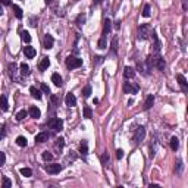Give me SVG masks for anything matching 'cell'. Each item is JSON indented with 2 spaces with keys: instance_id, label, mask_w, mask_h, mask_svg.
I'll return each mask as SVG.
<instances>
[{
  "instance_id": "cell-1",
  "label": "cell",
  "mask_w": 188,
  "mask_h": 188,
  "mask_svg": "<svg viewBox=\"0 0 188 188\" xmlns=\"http://www.w3.org/2000/svg\"><path fill=\"white\" fill-rule=\"evenodd\" d=\"M151 27L148 24H141L138 27V40H147L148 35H151Z\"/></svg>"
},
{
  "instance_id": "cell-2",
  "label": "cell",
  "mask_w": 188,
  "mask_h": 188,
  "mask_svg": "<svg viewBox=\"0 0 188 188\" xmlns=\"http://www.w3.org/2000/svg\"><path fill=\"white\" fill-rule=\"evenodd\" d=\"M65 63H66V66L69 69H75V68H79L82 65V59L75 57V56H68L66 60H65Z\"/></svg>"
},
{
  "instance_id": "cell-3",
  "label": "cell",
  "mask_w": 188,
  "mask_h": 188,
  "mask_svg": "<svg viewBox=\"0 0 188 188\" xmlns=\"http://www.w3.org/2000/svg\"><path fill=\"white\" fill-rule=\"evenodd\" d=\"M49 127H50L53 131L60 132V131H62V128H63V121H62V119H59V118H53V119H50V121H49Z\"/></svg>"
},
{
  "instance_id": "cell-4",
  "label": "cell",
  "mask_w": 188,
  "mask_h": 188,
  "mask_svg": "<svg viewBox=\"0 0 188 188\" xmlns=\"http://www.w3.org/2000/svg\"><path fill=\"white\" fill-rule=\"evenodd\" d=\"M144 137H146V128H144V127H138V128L135 129V132H134L132 140H134L135 144H138V143H141V141L144 140Z\"/></svg>"
},
{
  "instance_id": "cell-5",
  "label": "cell",
  "mask_w": 188,
  "mask_h": 188,
  "mask_svg": "<svg viewBox=\"0 0 188 188\" xmlns=\"http://www.w3.org/2000/svg\"><path fill=\"white\" fill-rule=\"evenodd\" d=\"M124 91L127 94H137L138 93V85L132 82H124Z\"/></svg>"
},
{
  "instance_id": "cell-6",
  "label": "cell",
  "mask_w": 188,
  "mask_h": 188,
  "mask_svg": "<svg viewBox=\"0 0 188 188\" xmlns=\"http://www.w3.org/2000/svg\"><path fill=\"white\" fill-rule=\"evenodd\" d=\"M44 169L47 170V173H52V175H56L62 170V165L59 163H52V165H46Z\"/></svg>"
},
{
  "instance_id": "cell-7",
  "label": "cell",
  "mask_w": 188,
  "mask_h": 188,
  "mask_svg": "<svg viewBox=\"0 0 188 188\" xmlns=\"http://www.w3.org/2000/svg\"><path fill=\"white\" fill-rule=\"evenodd\" d=\"M176 79H178V82H179L181 90H182L184 93H188V82H187L185 76H184V75H181V74H178V75H176Z\"/></svg>"
},
{
  "instance_id": "cell-8",
  "label": "cell",
  "mask_w": 188,
  "mask_h": 188,
  "mask_svg": "<svg viewBox=\"0 0 188 188\" xmlns=\"http://www.w3.org/2000/svg\"><path fill=\"white\" fill-rule=\"evenodd\" d=\"M151 38H153V50H154V53H159V52H160V49H162V43L159 41L157 34H156L154 31L151 33Z\"/></svg>"
},
{
  "instance_id": "cell-9",
  "label": "cell",
  "mask_w": 188,
  "mask_h": 188,
  "mask_svg": "<svg viewBox=\"0 0 188 188\" xmlns=\"http://www.w3.org/2000/svg\"><path fill=\"white\" fill-rule=\"evenodd\" d=\"M65 103H66V106L74 107V106H76V97L74 96L72 93H68L66 97H65Z\"/></svg>"
},
{
  "instance_id": "cell-10",
  "label": "cell",
  "mask_w": 188,
  "mask_h": 188,
  "mask_svg": "<svg viewBox=\"0 0 188 188\" xmlns=\"http://www.w3.org/2000/svg\"><path fill=\"white\" fill-rule=\"evenodd\" d=\"M53 44H54L53 37L50 34H46V37H44V49L50 50V49H53Z\"/></svg>"
},
{
  "instance_id": "cell-11",
  "label": "cell",
  "mask_w": 188,
  "mask_h": 188,
  "mask_svg": "<svg viewBox=\"0 0 188 188\" xmlns=\"http://www.w3.org/2000/svg\"><path fill=\"white\" fill-rule=\"evenodd\" d=\"M50 66V59L49 57H43L41 59V62L38 63V69L41 71V72H44V71H47V68Z\"/></svg>"
},
{
  "instance_id": "cell-12",
  "label": "cell",
  "mask_w": 188,
  "mask_h": 188,
  "mask_svg": "<svg viewBox=\"0 0 188 188\" xmlns=\"http://www.w3.org/2000/svg\"><path fill=\"white\" fill-rule=\"evenodd\" d=\"M124 76H125V79H131V78H134V76H135V71H134V68H131V66H125V69H124Z\"/></svg>"
},
{
  "instance_id": "cell-13",
  "label": "cell",
  "mask_w": 188,
  "mask_h": 188,
  "mask_svg": "<svg viewBox=\"0 0 188 188\" xmlns=\"http://www.w3.org/2000/svg\"><path fill=\"white\" fill-rule=\"evenodd\" d=\"M24 54H25L28 59H33V57L35 56V49L31 47V46H27V47H24Z\"/></svg>"
},
{
  "instance_id": "cell-14",
  "label": "cell",
  "mask_w": 188,
  "mask_h": 188,
  "mask_svg": "<svg viewBox=\"0 0 188 188\" xmlns=\"http://www.w3.org/2000/svg\"><path fill=\"white\" fill-rule=\"evenodd\" d=\"M28 112H30V116H31V118H34V119H38V118L41 116L40 109H38V107H35V106H31Z\"/></svg>"
},
{
  "instance_id": "cell-15",
  "label": "cell",
  "mask_w": 188,
  "mask_h": 188,
  "mask_svg": "<svg viewBox=\"0 0 188 188\" xmlns=\"http://www.w3.org/2000/svg\"><path fill=\"white\" fill-rule=\"evenodd\" d=\"M154 105V96L153 94H150V96H147V99H146V103H144V110H148V109H151V106Z\"/></svg>"
},
{
  "instance_id": "cell-16",
  "label": "cell",
  "mask_w": 188,
  "mask_h": 188,
  "mask_svg": "<svg viewBox=\"0 0 188 188\" xmlns=\"http://www.w3.org/2000/svg\"><path fill=\"white\" fill-rule=\"evenodd\" d=\"M165 66H166L165 59H163L162 56H157V59H156V68H157L159 71H165Z\"/></svg>"
},
{
  "instance_id": "cell-17",
  "label": "cell",
  "mask_w": 188,
  "mask_h": 188,
  "mask_svg": "<svg viewBox=\"0 0 188 188\" xmlns=\"http://www.w3.org/2000/svg\"><path fill=\"white\" fill-rule=\"evenodd\" d=\"M30 93H31V96H33L34 99H37V100H41V91H40L38 88H35V87H31V88H30Z\"/></svg>"
},
{
  "instance_id": "cell-18",
  "label": "cell",
  "mask_w": 188,
  "mask_h": 188,
  "mask_svg": "<svg viewBox=\"0 0 188 188\" xmlns=\"http://www.w3.org/2000/svg\"><path fill=\"white\" fill-rule=\"evenodd\" d=\"M49 137H50V135H49L47 132H40V134L35 137V141H37V143H44V141L49 140Z\"/></svg>"
},
{
  "instance_id": "cell-19",
  "label": "cell",
  "mask_w": 188,
  "mask_h": 188,
  "mask_svg": "<svg viewBox=\"0 0 188 188\" xmlns=\"http://www.w3.org/2000/svg\"><path fill=\"white\" fill-rule=\"evenodd\" d=\"M79 153H81L82 156H87V154H88V143H87L85 140H82V143H81V147H79Z\"/></svg>"
},
{
  "instance_id": "cell-20",
  "label": "cell",
  "mask_w": 188,
  "mask_h": 188,
  "mask_svg": "<svg viewBox=\"0 0 188 188\" xmlns=\"http://www.w3.org/2000/svg\"><path fill=\"white\" fill-rule=\"evenodd\" d=\"M9 74H11V76L15 79V81H18V78H16V65L15 63H9Z\"/></svg>"
},
{
  "instance_id": "cell-21",
  "label": "cell",
  "mask_w": 188,
  "mask_h": 188,
  "mask_svg": "<svg viewBox=\"0 0 188 188\" xmlns=\"http://www.w3.org/2000/svg\"><path fill=\"white\" fill-rule=\"evenodd\" d=\"M52 82H53L54 85L60 87V85H62V76H60L59 74H53V75H52Z\"/></svg>"
},
{
  "instance_id": "cell-22",
  "label": "cell",
  "mask_w": 188,
  "mask_h": 188,
  "mask_svg": "<svg viewBox=\"0 0 188 188\" xmlns=\"http://www.w3.org/2000/svg\"><path fill=\"white\" fill-rule=\"evenodd\" d=\"M110 28H112V22H110V19H106L105 21V27H103V35L105 37H106V34L110 33Z\"/></svg>"
},
{
  "instance_id": "cell-23",
  "label": "cell",
  "mask_w": 188,
  "mask_h": 188,
  "mask_svg": "<svg viewBox=\"0 0 188 188\" xmlns=\"http://www.w3.org/2000/svg\"><path fill=\"white\" fill-rule=\"evenodd\" d=\"M178 147H179V140H178V137H172V138H170V148H172L173 151H176Z\"/></svg>"
},
{
  "instance_id": "cell-24",
  "label": "cell",
  "mask_w": 188,
  "mask_h": 188,
  "mask_svg": "<svg viewBox=\"0 0 188 188\" xmlns=\"http://www.w3.org/2000/svg\"><path fill=\"white\" fill-rule=\"evenodd\" d=\"M12 9H13V12H15V16H16L18 19H22V15H24V13H22V9H21L18 5H13Z\"/></svg>"
},
{
  "instance_id": "cell-25",
  "label": "cell",
  "mask_w": 188,
  "mask_h": 188,
  "mask_svg": "<svg viewBox=\"0 0 188 188\" xmlns=\"http://www.w3.org/2000/svg\"><path fill=\"white\" fill-rule=\"evenodd\" d=\"M16 144H18L19 147H27L28 141H27V138H25V137H22V135H21V137H18V138H16Z\"/></svg>"
},
{
  "instance_id": "cell-26",
  "label": "cell",
  "mask_w": 188,
  "mask_h": 188,
  "mask_svg": "<svg viewBox=\"0 0 188 188\" xmlns=\"http://www.w3.org/2000/svg\"><path fill=\"white\" fill-rule=\"evenodd\" d=\"M118 44H119V43H118V37H113V38H112V53H113V54L118 53Z\"/></svg>"
},
{
  "instance_id": "cell-27",
  "label": "cell",
  "mask_w": 188,
  "mask_h": 188,
  "mask_svg": "<svg viewBox=\"0 0 188 188\" xmlns=\"http://www.w3.org/2000/svg\"><path fill=\"white\" fill-rule=\"evenodd\" d=\"M19 172H21V175H22V176H25V178H30V176L33 175V170H31L30 168H22Z\"/></svg>"
},
{
  "instance_id": "cell-28",
  "label": "cell",
  "mask_w": 188,
  "mask_h": 188,
  "mask_svg": "<svg viewBox=\"0 0 188 188\" xmlns=\"http://www.w3.org/2000/svg\"><path fill=\"white\" fill-rule=\"evenodd\" d=\"M12 187V181L8 178V176H3V181H2V188H11Z\"/></svg>"
},
{
  "instance_id": "cell-29",
  "label": "cell",
  "mask_w": 188,
  "mask_h": 188,
  "mask_svg": "<svg viewBox=\"0 0 188 188\" xmlns=\"http://www.w3.org/2000/svg\"><path fill=\"white\" fill-rule=\"evenodd\" d=\"M106 46H107V41H106V37L103 35V37L99 40V43H97V47L103 50V49H106Z\"/></svg>"
},
{
  "instance_id": "cell-30",
  "label": "cell",
  "mask_w": 188,
  "mask_h": 188,
  "mask_svg": "<svg viewBox=\"0 0 188 188\" xmlns=\"http://www.w3.org/2000/svg\"><path fill=\"white\" fill-rule=\"evenodd\" d=\"M21 74L22 75H30V66L27 65V63H21Z\"/></svg>"
},
{
  "instance_id": "cell-31",
  "label": "cell",
  "mask_w": 188,
  "mask_h": 188,
  "mask_svg": "<svg viewBox=\"0 0 188 188\" xmlns=\"http://www.w3.org/2000/svg\"><path fill=\"white\" fill-rule=\"evenodd\" d=\"M28 113H30V112H27V110H19V112L16 113V121H22V119H25Z\"/></svg>"
},
{
  "instance_id": "cell-32",
  "label": "cell",
  "mask_w": 188,
  "mask_h": 188,
  "mask_svg": "<svg viewBox=\"0 0 188 188\" xmlns=\"http://www.w3.org/2000/svg\"><path fill=\"white\" fill-rule=\"evenodd\" d=\"M9 109V105H8V97L6 96H2V110L6 112Z\"/></svg>"
},
{
  "instance_id": "cell-33",
  "label": "cell",
  "mask_w": 188,
  "mask_h": 188,
  "mask_svg": "<svg viewBox=\"0 0 188 188\" xmlns=\"http://www.w3.org/2000/svg\"><path fill=\"white\" fill-rule=\"evenodd\" d=\"M82 96H84V97H90V96H91V85H85V87H84Z\"/></svg>"
},
{
  "instance_id": "cell-34",
  "label": "cell",
  "mask_w": 188,
  "mask_h": 188,
  "mask_svg": "<svg viewBox=\"0 0 188 188\" xmlns=\"http://www.w3.org/2000/svg\"><path fill=\"white\" fill-rule=\"evenodd\" d=\"M21 37H22V40H24L25 43H30V41H31V35H30L28 31H22V33H21Z\"/></svg>"
},
{
  "instance_id": "cell-35",
  "label": "cell",
  "mask_w": 188,
  "mask_h": 188,
  "mask_svg": "<svg viewBox=\"0 0 188 188\" xmlns=\"http://www.w3.org/2000/svg\"><path fill=\"white\" fill-rule=\"evenodd\" d=\"M91 115H93V110H91V107L85 106V107H84V118L90 119V118H91Z\"/></svg>"
},
{
  "instance_id": "cell-36",
  "label": "cell",
  "mask_w": 188,
  "mask_h": 188,
  "mask_svg": "<svg viewBox=\"0 0 188 188\" xmlns=\"http://www.w3.org/2000/svg\"><path fill=\"white\" fill-rule=\"evenodd\" d=\"M143 16H144V18H148V16H150V5H144V9H143Z\"/></svg>"
},
{
  "instance_id": "cell-37",
  "label": "cell",
  "mask_w": 188,
  "mask_h": 188,
  "mask_svg": "<svg viewBox=\"0 0 188 188\" xmlns=\"http://www.w3.org/2000/svg\"><path fill=\"white\" fill-rule=\"evenodd\" d=\"M76 24L81 27V25H84L85 24V15H78L76 16Z\"/></svg>"
},
{
  "instance_id": "cell-38",
  "label": "cell",
  "mask_w": 188,
  "mask_h": 188,
  "mask_svg": "<svg viewBox=\"0 0 188 188\" xmlns=\"http://www.w3.org/2000/svg\"><path fill=\"white\" fill-rule=\"evenodd\" d=\"M43 159H44L46 162H50V160H53V154H52L50 151H44V153H43Z\"/></svg>"
},
{
  "instance_id": "cell-39",
  "label": "cell",
  "mask_w": 188,
  "mask_h": 188,
  "mask_svg": "<svg viewBox=\"0 0 188 188\" xmlns=\"http://www.w3.org/2000/svg\"><path fill=\"white\" fill-rule=\"evenodd\" d=\"M100 160H102V163H103V165H106V163H109V154H107V151L102 154V157H100Z\"/></svg>"
},
{
  "instance_id": "cell-40",
  "label": "cell",
  "mask_w": 188,
  "mask_h": 188,
  "mask_svg": "<svg viewBox=\"0 0 188 188\" xmlns=\"http://www.w3.org/2000/svg\"><path fill=\"white\" fill-rule=\"evenodd\" d=\"M41 91H43L44 94H50V88H49V85L43 82V84H41Z\"/></svg>"
},
{
  "instance_id": "cell-41",
  "label": "cell",
  "mask_w": 188,
  "mask_h": 188,
  "mask_svg": "<svg viewBox=\"0 0 188 188\" xmlns=\"http://www.w3.org/2000/svg\"><path fill=\"white\" fill-rule=\"evenodd\" d=\"M63 144H65V140L60 137V138H57V141H56V146L59 147V148H62L63 147Z\"/></svg>"
},
{
  "instance_id": "cell-42",
  "label": "cell",
  "mask_w": 188,
  "mask_h": 188,
  "mask_svg": "<svg viewBox=\"0 0 188 188\" xmlns=\"http://www.w3.org/2000/svg\"><path fill=\"white\" fill-rule=\"evenodd\" d=\"M116 157H118V160H121V159L124 157V150H122V148H118V150H116Z\"/></svg>"
},
{
  "instance_id": "cell-43",
  "label": "cell",
  "mask_w": 188,
  "mask_h": 188,
  "mask_svg": "<svg viewBox=\"0 0 188 188\" xmlns=\"http://www.w3.org/2000/svg\"><path fill=\"white\" fill-rule=\"evenodd\" d=\"M66 160H71V162H74V160H76V154L74 153V151H71V154L66 157Z\"/></svg>"
},
{
  "instance_id": "cell-44",
  "label": "cell",
  "mask_w": 188,
  "mask_h": 188,
  "mask_svg": "<svg viewBox=\"0 0 188 188\" xmlns=\"http://www.w3.org/2000/svg\"><path fill=\"white\" fill-rule=\"evenodd\" d=\"M5 162H6V154L5 153H0V165H5Z\"/></svg>"
},
{
  "instance_id": "cell-45",
  "label": "cell",
  "mask_w": 188,
  "mask_h": 188,
  "mask_svg": "<svg viewBox=\"0 0 188 188\" xmlns=\"http://www.w3.org/2000/svg\"><path fill=\"white\" fill-rule=\"evenodd\" d=\"M182 172V160H178V173Z\"/></svg>"
},
{
  "instance_id": "cell-46",
  "label": "cell",
  "mask_w": 188,
  "mask_h": 188,
  "mask_svg": "<svg viewBox=\"0 0 188 188\" xmlns=\"http://www.w3.org/2000/svg\"><path fill=\"white\" fill-rule=\"evenodd\" d=\"M5 135H6V129H5V124L2 125V138H5Z\"/></svg>"
},
{
  "instance_id": "cell-47",
  "label": "cell",
  "mask_w": 188,
  "mask_h": 188,
  "mask_svg": "<svg viewBox=\"0 0 188 188\" xmlns=\"http://www.w3.org/2000/svg\"><path fill=\"white\" fill-rule=\"evenodd\" d=\"M2 3H3L5 6H9V5H11V0H2Z\"/></svg>"
},
{
  "instance_id": "cell-48",
  "label": "cell",
  "mask_w": 188,
  "mask_h": 188,
  "mask_svg": "<svg viewBox=\"0 0 188 188\" xmlns=\"http://www.w3.org/2000/svg\"><path fill=\"white\" fill-rule=\"evenodd\" d=\"M30 25H31V27H37V21L34 22V19H31V21H30Z\"/></svg>"
},
{
  "instance_id": "cell-49",
  "label": "cell",
  "mask_w": 188,
  "mask_h": 188,
  "mask_svg": "<svg viewBox=\"0 0 188 188\" xmlns=\"http://www.w3.org/2000/svg\"><path fill=\"white\" fill-rule=\"evenodd\" d=\"M115 27H116V28H118V30H119V28H121V21H118V22H116V24H115Z\"/></svg>"
},
{
  "instance_id": "cell-50",
  "label": "cell",
  "mask_w": 188,
  "mask_h": 188,
  "mask_svg": "<svg viewBox=\"0 0 188 188\" xmlns=\"http://www.w3.org/2000/svg\"><path fill=\"white\" fill-rule=\"evenodd\" d=\"M103 0H94V5H99V3H102Z\"/></svg>"
},
{
  "instance_id": "cell-51",
  "label": "cell",
  "mask_w": 188,
  "mask_h": 188,
  "mask_svg": "<svg viewBox=\"0 0 188 188\" xmlns=\"http://www.w3.org/2000/svg\"><path fill=\"white\" fill-rule=\"evenodd\" d=\"M52 2H53V0H46V3H47V5H50Z\"/></svg>"
},
{
  "instance_id": "cell-52",
  "label": "cell",
  "mask_w": 188,
  "mask_h": 188,
  "mask_svg": "<svg viewBox=\"0 0 188 188\" xmlns=\"http://www.w3.org/2000/svg\"><path fill=\"white\" fill-rule=\"evenodd\" d=\"M187 110H188V109H187Z\"/></svg>"
}]
</instances>
